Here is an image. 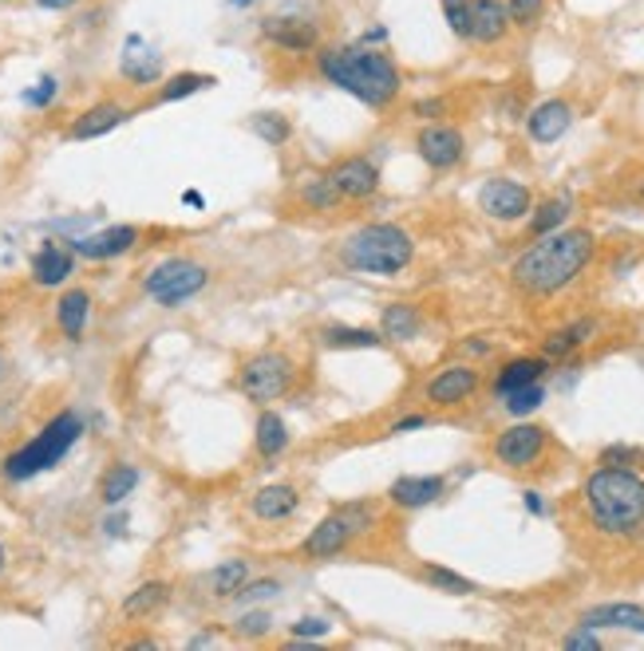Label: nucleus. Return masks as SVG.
I'll return each instance as SVG.
<instances>
[{"label": "nucleus", "mask_w": 644, "mask_h": 651, "mask_svg": "<svg viewBox=\"0 0 644 651\" xmlns=\"http://www.w3.org/2000/svg\"><path fill=\"white\" fill-rule=\"evenodd\" d=\"M313 67L328 87H337L344 95L361 99L364 107L388 111L400 99L404 76L388 52L371 48V43H320L313 52Z\"/></svg>", "instance_id": "f257e3e1"}, {"label": "nucleus", "mask_w": 644, "mask_h": 651, "mask_svg": "<svg viewBox=\"0 0 644 651\" xmlns=\"http://www.w3.org/2000/svg\"><path fill=\"white\" fill-rule=\"evenodd\" d=\"M597 253V238L590 229H554V233H542L534 238V245L514 260L510 284L530 301H546V296L561 293L569 284L578 281L585 265Z\"/></svg>", "instance_id": "f03ea898"}, {"label": "nucleus", "mask_w": 644, "mask_h": 651, "mask_svg": "<svg viewBox=\"0 0 644 651\" xmlns=\"http://www.w3.org/2000/svg\"><path fill=\"white\" fill-rule=\"evenodd\" d=\"M585 518L605 537H633L644 529V477L624 467H601L581 486Z\"/></svg>", "instance_id": "7ed1b4c3"}, {"label": "nucleus", "mask_w": 644, "mask_h": 651, "mask_svg": "<svg viewBox=\"0 0 644 651\" xmlns=\"http://www.w3.org/2000/svg\"><path fill=\"white\" fill-rule=\"evenodd\" d=\"M412 257H415L412 233L404 226H392V221L361 226L340 245V260L356 272H371V277H395V272H404L412 265Z\"/></svg>", "instance_id": "20e7f679"}, {"label": "nucleus", "mask_w": 644, "mask_h": 651, "mask_svg": "<svg viewBox=\"0 0 644 651\" xmlns=\"http://www.w3.org/2000/svg\"><path fill=\"white\" fill-rule=\"evenodd\" d=\"M79 438H84V419H79L76 411L52 414V419L40 426V434H33L21 450H12V455L4 458V477H9V482H28V477L60 467Z\"/></svg>", "instance_id": "39448f33"}, {"label": "nucleus", "mask_w": 644, "mask_h": 651, "mask_svg": "<svg viewBox=\"0 0 644 651\" xmlns=\"http://www.w3.org/2000/svg\"><path fill=\"white\" fill-rule=\"evenodd\" d=\"M296 383V359L281 347H262L238 363V375H233V387L245 395L257 407H269V403L285 399Z\"/></svg>", "instance_id": "423d86ee"}, {"label": "nucleus", "mask_w": 644, "mask_h": 651, "mask_svg": "<svg viewBox=\"0 0 644 651\" xmlns=\"http://www.w3.org/2000/svg\"><path fill=\"white\" fill-rule=\"evenodd\" d=\"M210 284V269L194 257H166L159 260L147 277H142V293L151 296L163 308H178V304L194 301Z\"/></svg>", "instance_id": "0eeeda50"}, {"label": "nucleus", "mask_w": 644, "mask_h": 651, "mask_svg": "<svg viewBox=\"0 0 644 651\" xmlns=\"http://www.w3.org/2000/svg\"><path fill=\"white\" fill-rule=\"evenodd\" d=\"M262 36L285 55H313L320 48L317 16H308V12L301 9H285V12H274V16H265Z\"/></svg>", "instance_id": "6e6552de"}, {"label": "nucleus", "mask_w": 644, "mask_h": 651, "mask_svg": "<svg viewBox=\"0 0 644 651\" xmlns=\"http://www.w3.org/2000/svg\"><path fill=\"white\" fill-rule=\"evenodd\" d=\"M550 450V431L538 423H514L494 438L491 455L506 470H534Z\"/></svg>", "instance_id": "1a4fd4ad"}, {"label": "nucleus", "mask_w": 644, "mask_h": 651, "mask_svg": "<svg viewBox=\"0 0 644 651\" xmlns=\"http://www.w3.org/2000/svg\"><path fill=\"white\" fill-rule=\"evenodd\" d=\"M356 537H361L356 521L344 510H332L328 518H320L317 525L308 529V537L301 541V557H305V561H337V557L349 553Z\"/></svg>", "instance_id": "9d476101"}, {"label": "nucleus", "mask_w": 644, "mask_h": 651, "mask_svg": "<svg viewBox=\"0 0 644 651\" xmlns=\"http://www.w3.org/2000/svg\"><path fill=\"white\" fill-rule=\"evenodd\" d=\"M479 209L494 221H522L534 209V194L518 178H487L479 190Z\"/></svg>", "instance_id": "9b49d317"}, {"label": "nucleus", "mask_w": 644, "mask_h": 651, "mask_svg": "<svg viewBox=\"0 0 644 651\" xmlns=\"http://www.w3.org/2000/svg\"><path fill=\"white\" fill-rule=\"evenodd\" d=\"M415 151L431 170H455V166L467 158V139H463L459 127L451 123H427L419 135H415Z\"/></svg>", "instance_id": "f8f14e48"}, {"label": "nucleus", "mask_w": 644, "mask_h": 651, "mask_svg": "<svg viewBox=\"0 0 644 651\" xmlns=\"http://www.w3.org/2000/svg\"><path fill=\"white\" fill-rule=\"evenodd\" d=\"M482 375L470 363H451V368L435 371L431 380H427L424 395L431 407H459V403H467L475 391H479Z\"/></svg>", "instance_id": "ddd939ff"}, {"label": "nucleus", "mask_w": 644, "mask_h": 651, "mask_svg": "<svg viewBox=\"0 0 644 651\" xmlns=\"http://www.w3.org/2000/svg\"><path fill=\"white\" fill-rule=\"evenodd\" d=\"M135 111L127 107V103H119V99H99V103H91L88 111H79L76 119H72V127H67V139L72 142H91V139H103V135H111L115 127H123V123L131 119Z\"/></svg>", "instance_id": "4468645a"}, {"label": "nucleus", "mask_w": 644, "mask_h": 651, "mask_svg": "<svg viewBox=\"0 0 644 651\" xmlns=\"http://www.w3.org/2000/svg\"><path fill=\"white\" fill-rule=\"evenodd\" d=\"M328 178L337 182V190L344 194V202H364L380 190V166L364 158V154H349L340 163L328 166Z\"/></svg>", "instance_id": "2eb2a0df"}, {"label": "nucleus", "mask_w": 644, "mask_h": 651, "mask_svg": "<svg viewBox=\"0 0 644 651\" xmlns=\"http://www.w3.org/2000/svg\"><path fill=\"white\" fill-rule=\"evenodd\" d=\"M139 241H142L139 226H108V229H96V233H88V238L72 241V253H76V257H84V260H111V257L131 253Z\"/></svg>", "instance_id": "dca6fc26"}, {"label": "nucleus", "mask_w": 644, "mask_h": 651, "mask_svg": "<svg viewBox=\"0 0 644 651\" xmlns=\"http://www.w3.org/2000/svg\"><path fill=\"white\" fill-rule=\"evenodd\" d=\"M296 510H301V489H296L293 482H269V486H262L250 498V513L262 521V525H281V521H289Z\"/></svg>", "instance_id": "f3484780"}, {"label": "nucleus", "mask_w": 644, "mask_h": 651, "mask_svg": "<svg viewBox=\"0 0 644 651\" xmlns=\"http://www.w3.org/2000/svg\"><path fill=\"white\" fill-rule=\"evenodd\" d=\"M443 494H447V477L443 474H404L388 486V501L400 506V510H424Z\"/></svg>", "instance_id": "a211bd4d"}, {"label": "nucleus", "mask_w": 644, "mask_h": 651, "mask_svg": "<svg viewBox=\"0 0 644 651\" xmlns=\"http://www.w3.org/2000/svg\"><path fill=\"white\" fill-rule=\"evenodd\" d=\"M573 127V107H569L566 99H542L530 115H526V135L534 142H557L566 130Z\"/></svg>", "instance_id": "6ab92c4d"}, {"label": "nucleus", "mask_w": 644, "mask_h": 651, "mask_svg": "<svg viewBox=\"0 0 644 651\" xmlns=\"http://www.w3.org/2000/svg\"><path fill=\"white\" fill-rule=\"evenodd\" d=\"M510 33V12L506 0H470V40L498 43Z\"/></svg>", "instance_id": "aec40b11"}, {"label": "nucleus", "mask_w": 644, "mask_h": 651, "mask_svg": "<svg viewBox=\"0 0 644 651\" xmlns=\"http://www.w3.org/2000/svg\"><path fill=\"white\" fill-rule=\"evenodd\" d=\"M76 272V253L64 250V245H55V241H45L33 257V284L40 289H55V284H64L67 277Z\"/></svg>", "instance_id": "412c9836"}, {"label": "nucleus", "mask_w": 644, "mask_h": 651, "mask_svg": "<svg viewBox=\"0 0 644 651\" xmlns=\"http://www.w3.org/2000/svg\"><path fill=\"white\" fill-rule=\"evenodd\" d=\"M119 76L135 87H154L163 79V55L142 52V36H127V48H123V64Z\"/></svg>", "instance_id": "4be33fe9"}, {"label": "nucleus", "mask_w": 644, "mask_h": 651, "mask_svg": "<svg viewBox=\"0 0 644 651\" xmlns=\"http://www.w3.org/2000/svg\"><path fill=\"white\" fill-rule=\"evenodd\" d=\"M253 450H257L262 462H277L289 450V426L274 407H262L257 423H253Z\"/></svg>", "instance_id": "5701e85b"}, {"label": "nucleus", "mask_w": 644, "mask_h": 651, "mask_svg": "<svg viewBox=\"0 0 644 651\" xmlns=\"http://www.w3.org/2000/svg\"><path fill=\"white\" fill-rule=\"evenodd\" d=\"M546 371H550L546 356H518V359H510V363H503V368H498V375H494V395L503 399V395H510V391H518V387L542 383V375H546Z\"/></svg>", "instance_id": "b1692460"}, {"label": "nucleus", "mask_w": 644, "mask_h": 651, "mask_svg": "<svg viewBox=\"0 0 644 651\" xmlns=\"http://www.w3.org/2000/svg\"><path fill=\"white\" fill-rule=\"evenodd\" d=\"M424 332V312L415 304H383L380 312V336L392 340V344H412L415 336Z\"/></svg>", "instance_id": "393cba45"}, {"label": "nucleus", "mask_w": 644, "mask_h": 651, "mask_svg": "<svg viewBox=\"0 0 644 651\" xmlns=\"http://www.w3.org/2000/svg\"><path fill=\"white\" fill-rule=\"evenodd\" d=\"M91 320V293L88 289H67L60 301H55V324L67 340H84Z\"/></svg>", "instance_id": "a878e982"}, {"label": "nucleus", "mask_w": 644, "mask_h": 651, "mask_svg": "<svg viewBox=\"0 0 644 651\" xmlns=\"http://www.w3.org/2000/svg\"><path fill=\"white\" fill-rule=\"evenodd\" d=\"M296 194H301V206L313 209V214H337L340 206H344V194L337 190V182L325 174H308V178H301V186H296Z\"/></svg>", "instance_id": "bb28decb"}, {"label": "nucleus", "mask_w": 644, "mask_h": 651, "mask_svg": "<svg viewBox=\"0 0 644 651\" xmlns=\"http://www.w3.org/2000/svg\"><path fill=\"white\" fill-rule=\"evenodd\" d=\"M245 580H250V561L230 557V561H222L218 569H210L206 573V592L214 600H238V592L245 588Z\"/></svg>", "instance_id": "cd10ccee"}, {"label": "nucleus", "mask_w": 644, "mask_h": 651, "mask_svg": "<svg viewBox=\"0 0 644 651\" xmlns=\"http://www.w3.org/2000/svg\"><path fill=\"white\" fill-rule=\"evenodd\" d=\"M171 604V585L166 580H147V585H139L135 592H127V600H123V620H147L154 616V612H163V608Z\"/></svg>", "instance_id": "c85d7f7f"}, {"label": "nucleus", "mask_w": 644, "mask_h": 651, "mask_svg": "<svg viewBox=\"0 0 644 651\" xmlns=\"http://www.w3.org/2000/svg\"><path fill=\"white\" fill-rule=\"evenodd\" d=\"M593 332H597L593 320H573V324H566V328H554V332L542 340V352H546V359H566V356H573L578 347L590 344Z\"/></svg>", "instance_id": "c756f323"}, {"label": "nucleus", "mask_w": 644, "mask_h": 651, "mask_svg": "<svg viewBox=\"0 0 644 651\" xmlns=\"http://www.w3.org/2000/svg\"><path fill=\"white\" fill-rule=\"evenodd\" d=\"M218 87V76H206V72H178V76L159 79V91H154V103H178V99H190L198 91H210Z\"/></svg>", "instance_id": "7c9ffc66"}, {"label": "nucleus", "mask_w": 644, "mask_h": 651, "mask_svg": "<svg viewBox=\"0 0 644 651\" xmlns=\"http://www.w3.org/2000/svg\"><path fill=\"white\" fill-rule=\"evenodd\" d=\"M139 477H142L139 467H131V462H115L108 474L99 477V501H103V506H123V501L135 494Z\"/></svg>", "instance_id": "2f4dec72"}, {"label": "nucleus", "mask_w": 644, "mask_h": 651, "mask_svg": "<svg viewBox=\"0 0 644 651\" xmlns=\"http://www.w3.org/2000/svg\"><path fill=\"white\" fill-rule=\"evenodd\" d=\"M644 620V608L641 604H597V608H590L585 616H581V624L585 628H633L636 631V624Z\"/></svg>", "instance_id": "473e14b6"}, {"label": "nucleus", "mask_w": 644, "mask_h": 651, "mask_svg": "<svg viewBox=\"0 0 644 651\" xmlns=\"http://www.w3.org/2000/svg\"><path fill=\"white\" fill-rule=\"evenodd\" d=\"M569 209H573V197L554 194L546 202H538V209H530V238H542V233H554L569 221Z\"/></svg>", "instance_id": "72a5a7b5"}, {"label": "nucleus", "mask_w": 644, "mask_h": 651, "mask_svg": "<svg viewBox=\"0 0 644 651\" xmlns=\"http://www.w3.org/2000/svg\"><path fill=\"white\" fill-rule=\"evenodd\" d=\"M320 340H325V347H332V352H352V347H380L383 344V336L376 328H349V324L325 328Z\"/></svg>", "instance_id": "f704fd0d"}, {"label": "nucleus", "mask_w": 644, "mask_h": 651, "mask_svg": "<svg viewBox=\"0 0 644 651\" xmlns=\"http://www.w3.org/2000/svg\"><path fill=\"white\" fill-rule=\"evenodd\" d=\"M250 130L265 142V146H285V142H293V123L285 119L281 111H253Z\"/></svg>", "instance_id": "c9c22d12"}, {"label": "nucleus", "mask_w": 644, "mask_h": 651, "mask_svg": "<svg viewBox=\"0 0 644 651\" xmlns=\"http://www.w3.org/2000/svg\"><path fill=\"white\" fill-rule=\"evenodd\" d=\"M415 576H419L424 585L435 588V592H451V597H470V592H475V580L459 576L455 569H443V564H419Z\"/></svg>", "instance_id": "e433bc0d"}, {"label": "nucleus", "mask_w": 644, "mask_h": 651, "mask_svg": "<svg viewBox=\"0 0 644 651\" xmlns=\"http://www.w3.org/2000/svg\"><path fill=\"white\" fill-rule=\"evenodd\" d=\"M503 407L510 414H518V419H526L530 411H538L542 403H546V391H542V383H530V387H518V391H510V395H503Z\"/></svg>", "instance_id": "4c0bfd02"}, {"label": "nucleus", "mask_w": 644, "mask_h": 651, "mask_svg": "<svg viewBox=\"0 0 644 651\" xmlns=\"http://www.w3.org/2000/svg\"><path fill=\"white\" fill-rule=\"evenodd\" d=\"M269 631H274V616L269 612H241L233 620V636L238 640H265Z\"/></svg>", "instance_id": "58836bf2"}, {"label": "nucleus", "mask_w": 644, "mask_h": 651, "mask_svg": "<svg viewBox=\"0 0 644 651\" xmlns=\"http://www.w3.org/2000/svg\"><path fill=\"white\" fill-rule=\"evenodd\" d=\"M510 12V28H538V21L546 16V0H506Z\"/></svg>", "instance_id": "ea45409f"}, {"label": "nucleus", "mask_w": 644, "mask_h": 651, "mask_svg": "<svg viewBox=\"0 0 644 651\" xmlns=\"http://www.w3.org/2000/svg\"><path fill=\"white\" fill-rule=\"evenodd\" d=\"M443 9V21L459 40H470V0H439Z\"/></svg>", "instance_id": "a19ab883"}, {"label": "nucleus", "mask_w": 644, "mask_h": 651, "mask_svg": "<svg viewBox=\"0 0 644 651\" xmlns=\"http://www.w3.org/2000/svg\"><path fill=\"white\" fill-rule=\"evenodd\" d=\"M601 467H624V470H633V467H644V450L641 446H624V443H613L601 450L597 458Z\"/></svg>", "instance_id": "79ce46f5"}, {"label": "nucleus", "mask_w": 644, "mask_h": 651, "mask_svg": "<svg viewBox=\"0 0 644 651\" xmlns=\"http://www.w3.org/2000/svg\"><path fill=\"white\" fill-rule=\"evenodd\" d=\"M55 95H60V79H55V76H40L33 87H28V91H24L21 99H24V107H40V111H45V107H52V103H55Z\"/></svg>", "instance_id": "37998d69"}, {"label": "nucleus", "mask_w": 644, "mask_h": 651, "mask_svg": "<svg viewBox=\"0 0 644 651\" xmlns=\"http://www.w3.org/2000/svg\"><path fill=\"white\" fill-rule=\"evenodd\" d=\"M281 592V580H245V588L238 592L241 604H253V600H265V597H277Z\"/></svg>", "instance_id": "c03bdc74"}, {"label": "nucleus", "mask_w": 644, "mask_h": 651, "mask_svg": "<svg viewBox=\"0 0 644 651\" xmlns=\"http://www.w3.org/2000/svg\"><path fill=\"white\" fill-rule=\"evenodd\" d=\"M293 636L296 640H320V636H328V620H296Z\"/></svg>", "instance_id": "a18cd8bd"}, {"label": "nucleus", "mask_w": 644, "mask_h": 651, "mask_svg": "<svg viewBox=\"0 0 644 651\" xmlns=\"http://www.w3.org/2000/svg\"><path fill=\"white\" fill-rule=\"evenodd\" d=\"M566 648L569 651H597L601 648V640L593 636V628H585L581 624V631H573V636H566Z\"/></svg>", "instance_id": "49530a36"}, {"label": "nucleus", "mask_w": 644, "mask_h": 651, "mask_svg": "<svg viewBox=\"0 0 644 651\" xmlns=\"http://www.w3.org/2000/svg\"><path fill=\"white\" fill-rule=\"evenodd\" d=\"M412 111L419 119H443V115H447V103H443V99H419Z\"/></svg>", "instance_id": "de8ad7c7"}, {"label": "nucleus", "mask_w": 644, "mask_h": 651, "mask_svg": "<svg viewBox=\"0 0 644 651\" xmlns=\"http://www.w3.org/2000/svg\"><path fill=\"white\" fill-rule=\"evenodd\" d=\"M419 426H427V414H407V419L392 423V431L388 434H407V431H419Z\"/></svg>", "instance_id": "09e8293b"}, {"label": "nucleus", "mask_w": 644, "mask_h": 651, "mask_svg": "<svg viewBox=\"0 0 644 651\" xmlns=\"http://www.w3.org/2000/svg\"><path fill=\"white\" fill-rule=\"evenodd\" d=\"M40 9H48V12H67V9H76L79 0H36Z\"/></svg>", "instance_id": "8fccbe9b"}, {"label": "nucleus", "mask_w": 644, "mask_h": 651, "mask_svg": "<svg viewBox=\"0 0 644 651\" xmlns=\"http://www.w3.org/2000/svg\"><path fill=\"white\" fill-rule=\"evenodd\" d=\"M526 510H530V513H546V501H542V494H534V489H530V494H526Z\"/></svg>", "instance_id": "3c124183"}, {"label": "nucleus", "mask_w": 644, "mask_h": 651, "mask_svg": "<svg viewBox=\"0 0 644 651\" xmlns=\"http://www.w3.org/2000/svg\"><path fill=\"white\" fill-rule=\"evenodd\" d=\"M361 40H364V43H371V48H376V43H383V40H388V33H383V28H371V33H364Z\"/></svg>", "instance_id": "603ef678"}, {"label": "nucleus", "mask_w": 644, "mask_h": 651, "mask_svg": "<svg viewBox=\"0 0 644 651\" xmlns=\"http://www.w3.org/2000/svg\"><path fill=\"white\" fill-rule=\"evenodd\" d=\"M206 643H214V636H210V631H202V636H194V640H190V648H206Z\"/></svg>", "instance_id": "864d4df0"}, {"label": "nucleus", "mask_w": 644, "mask_h": 651, "mask_svg": "<svg viewBox=\"0 0 644 651\" xmlns=\"http://www.w3.org/2000/svg\"><path fill=\"white\" fill-rule=\"evenodd\" d=\"M230 4H233V9H250L253 0H230Z\"/></svg>", "instance_id": "5fc2aeb1"}, {"label": "nucleus", "mask_w": 644, "mask_h": 651, "mask_svg": "<svg viewBox=\"0 0 644 651\" xmlns=\"http://www.w3.org/2000/svg\"><path fill=\"white\" fill-rule=\"evenodd\" d=\"M4 564H9V553H4V545H0V573H4Z\"/></svg>", "instance_id": "6e6d98bb"}, {"label": "nucleus", "mask_w": 644, "mask_h": 651, "mask_svg": "<svg viewBox=\"0 0 644 651\" xmlns=\"http://www.w3.org/2000/svg\"><path fill=\"white\" fill-rule=\"evenodd\" d=\"M636 631H644V620H641V624H636Z\"/></svg>", "instance_id": "4d7b16f0"}, {"label": "nucleus", "mask_w": 644, "mask_h": 651, "mask_svg": "<svg viewBox=\"0 0 644 651\" xmlns=\"http://www.w3.org/2000/svg\"><path fill=\"white\" fill-rule=\"evenodd\" d=\"M641 197H644V182H641Z\"/></svg>", "instance_id": "13d9d810"}]
</instances>
